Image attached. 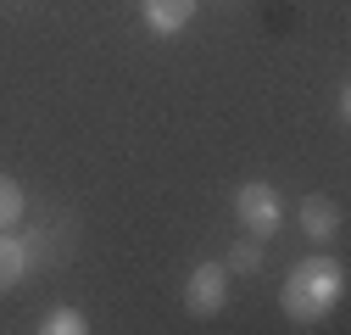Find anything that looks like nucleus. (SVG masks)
Returning <instances> with one entry per match:
<instances>
[{"instance_id": "1", "label": "nucleus", "mask_w": 351, "mask_h": 335, "mask_svg": "<svg viewBox=\"0 0 351 335\" xmlns=\"http://www.w3.org/2000/svg\"><path fill=\"white\" fill-rule=\"evenodd\" d=\"M340 290H346V268H340L335 257H301V263L290 268L285 290H279V302H285V313H290L295 324H318V319L335 313Z\"/></svg>"}, {"instance_id": "2", "label": "nucleus", "mask_w": 351, "mask_h": 335, "mask_svg": "<svg viewBox=\"0 0 351 335\" xmlns=\"http://www.w3.org/2000/svg\"><path fill=\"white\" fill-rule=\"evenodd\" d=\"M234 218H240V229H245V235L268 240V235H279V224H285V201H279V190H274V185L251 179V185H240V190H234Z\"/></svg>"}, {"instance_id": "3", "label": "nucleus", "mask_w": 351, "mask_h": 335, "mask_svg": "<svg viewBox=\"0 0 351 335\" xmlns=\"http://www.w3.org/2000/svg\"><path fill=\"white\" fill-rule=\"evenodd\" d=\"M229 302V268L223 263H195V274L184 279V308L195 319H212V313H223Z\"/></svg>"}, {"instance_id": "4", "label": "nucleus", "mask_w": 351, "mask_h": 335, "mask_svg": "<svg viewBox=\"0 0 351 335\" xmlns=\"http://www.w3.org/2000/svg\"><path fill=\"white\" fill-rule=\"evenodd\" d=\"M140 12H145V28L173 39V34H184L190 17H195V0H140Z\"/></svg>"}, {"instance_id": "5", "label": "nucleus", "mask_w": 351, "mask_h": 335, "mask_svg": "<svg viewBox=\"0 0 351 335\" xmlns=\"http://www.w3.org/2000/svg\"><path fill=\"white\" fill-rule=\"evenodd\" d=\"M301 229L313 235L318 246L335 240V235H340V207H335L329 196H306V201H301Z\"/></svg>"}, {"instance_id": "6", "label": "nucleus", "mask_w": 351, "mask_h": 335, "mask_svg": "<svg viewBox=\"0 0 351 335\" xmlns=\"http://www.w3.org/2000/svg\"><path fill=\"white\" fill-rule=\"evenodd\" d=\"M23 274H28V246L12 229H0V290H12Z\"/></svg>"}, {"instance_id": "7", "label": "nucleus", "mask_w": 351, "mask_h": 335, "mask_svg": "<svg viewBox=\"0 0 351 335\" xmlns=\"http://www.w3.org/2000/svg\"><path fill=\"white\" fill-rule=\"evenodd\" d=\"M23 213H28L23 185H17L12 174H0V229H17V224H23Z\"/></svg>"}, {"instance_id": "8", "label": "nucleus", "mask_w": 351, "mask_h": 335, "mask_svg": "<svg viewBox=\"0 0 351 335\" xmlns=\"http://www.w3.org/2000/svg\"><path fill=\"white\" fill-rule=\"evenodd\" d=\"M90 324H84L78 308H51L45 319H39V335H84Z\"/></svg>"}, {"instance_id": "9", "label": "nucleus", "mask_w": 351, "mask_h": 335, "mask_svg": "<svg viewBox=\"0 0 351 335\" xmlns=\"http://www.w3.org/2000/svg\"><path fill=\"white\" fill-rule=\"evenodd\" d=\"M223 268H229V274H256V268H262V240H256V235L240 240V246L229 251V263H223Z\"/></svg>"}]
</instances>
